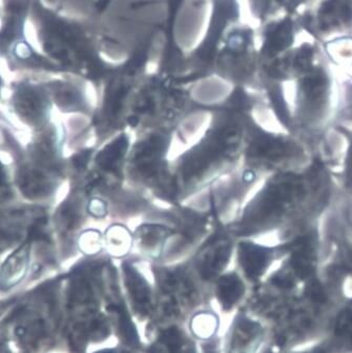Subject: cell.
<instances>
[{"mask_svg":"<svg viewBox=\"0 0 352 353\" xmlns=\"http://www.w3.org/2000/svg\"><path fill=\"white\" fill-rule=\"evenodd\" d=\"M29 22L39 51L62 72L81 73L92 79L102 75L106 69L92 26L61 15L42 0H32Z\"/></svg>","mask_w":352,"mask_h":353,"instance_id":"cell-1","label":"cell"},{"mask_svg":"<svg viewBox=\"0 0 352 353\" xmlns=\"http://www.w3.org/2000/svg\"><path fill=\"white\" fill-rule=\"evenodd\" d=\"M11 91V108L20 121L36 132L49 125L53 99L46 81L18 80L12 84Z\"/></svg>","mask_w":352,"mask_h":353,"instance_id":"cell-2","label":"cell"},{"mask_svg":"<svg viewBox=\"0 0 352 353\" xmlns=\"http://www.w3.org/2000/svg\"><path fill=\"white\" fill-rule=\"evenodd\" d=\"M32 0H1L0 15V57L29 41L27 26L29 23Z\"/></svg>","mask_w":352,"mask_h":353,"instance_id":"cell-3","label":"cell"},{"mask_svg":"<svg viewBox=\"0 0 352 353\" xmlns=\"http://www.w3.org/2000/svg\"><path fill=\"white\" fill-rule=\"evenodd\" d=\"M30 210H0V254L19 245L27 238L30 228L37 219L30 221L32 219Z\"/></svg>","mask_w":352,"mask_h":353,"instance_id":"cell-4","label":"cell"},{"mask_svg":"<svg viewBox=\"0 0 352 353\" xmlns=\"http://www.w3.org/2000/svg\"><path fill=\"white\" fill-rule=\"evenodd\" d=\"M325 345L329 353H352V296L333 314Z\"/></svg>","mask_w":352,"mask_h":353,"instance_id":"cell-5","label":"cell"},{"mask_svg":"<svg viewBox=\"0 0 352 353\" xmlns=\"http://www.w3.org/2000/svg\"><path fill=\"white\" fill-rule=\"evenodd\" d=\"M33 243L34 236L29 230L25 241L6 259L0 268V290H12L25 279L31 262Z\"/></svg>","mask_w":352,"mask_h":353,"instance_id":"cell-6","label":"cell"},{"mask_svg":"<svg viewBox=\"0 0 352 353\" xmlns=\"http://www.w3.org/2000/svg\"><path fill=\"white\" fill-rule=\"evenodd\" d=\"M293 40V26L291 19H283L268 26L264 32L261 54L267 59L275 56L291 47Z\"/></svg>","mask_w":352,"mask_h":353,"instance_id":"cell-7","label":"cell"},{"mask_svg":"<svg viewBox=\"0 0 352 353\" xmlns=\"http://www.w3.org/2000/svg\"><path fill=\"white\" fill-rule=\"evenodd\" d=\"M261 327L257 323L242 319L237 323L233 336V348L239 353H251L257 348Z\"/></svg>","mask_w":352,"mask_h":353,"instance_id":"cell-8","label":"cell"},{"mask_svg":"<svg viewBox=\"0 0 352 353\" xmlns=\"http://www.w3.org/2000/svg\"><path fill=\"white\" fill-rule=\"evenodd\" d=\"M242 265L247 276L257 279L262 274L271 260L268 250L253 245H245L242 252Z\"/></svg>","mask_w":352,"mask_h":353,"instance_id":"cell-9","label":"cell"},{"mask_svg":"<svg viewBox=\"0 0 352 353\" xmlns=\"http://www.w3.org/2000/svg\"><path fill=\"white\" fill-rule=\"evenodd\" d=\"M128 284L133 301L142 314L150 312V296L146 282L134 270H128Z\"/></svg>","mask_w":352,"mask_h":353,"instance_id":"cell-10","label":"cell"},{"mask_svg":"<svg viewBox=\"0 0 352 353\" xmlns=\"http://www.w3.org/2000/svg\"><path fill=\"white\" fill-rule=\"evenodd\" d=\"M244 288L238 276H228L221 279L218 284L219 300L225 308H231L237 304L242 296Z\"/></svg>","mask_w":352,"mask_h":353,"instance_id":"cell-11","label":"cell"},{"mask_svg":"<svg viewBox=\"0 0 352 353\" xmlns=\"http://www.w3.org/2000/svg\"><path fill=\"white\" fill-rule=\"evenodd\" d=\"M190 327H192L193 334L197 338L206 340L216 332L218 320L214 314L203 312V314H197L195 318H193Z\"/></svg>","mask_w":352,"mask_h":353,"instance_id":"cell-12","label":"cell"},{"mask_svg":"<svg viewBox=\"0 0 352 353\" xmlns=\"http://www.w3.org/2000/svg\"><path fill=\"white\" fill-rule=\"evenodd\" d=\"M126 146H128V140L124 137L120 138L112 145L108 146L106 150L100 152L99 157H98L100 165L104 166V168H110L114 165L117 160H119L121 157Z\"/></svg>","mask_w":352,"mask_h":353,"instance_id":"cell-13","label":"cell"},{"mask_svg":"<svg viewBox=\"0 0 352 353\" xmlns=\"http://www.w3.org/2000/svg\"><path fill=\"white\" fill-rule=\"evenodd\" d=\"M338 186L341 192L352 198V137L348 146L341 174L338 179Z\"/></svg>","mask_w":352,"mask_h":353,"instance_id":"cell-14","label":"cell"},{"mask_svg":"<svg viewBox=\"0 0 352 353\" xmlns=\"http://www.w3.org/2000/svg\"><path fill=\"white\" fill-rule=\"evenodd\" d=\"M14 194L15 192H14L9 172L3 165V161L0 160V204L8 203L14 200V196H15Z\"/></svg>","mask_w":352,"mask_h":353,"instance_id":"cell-15","label":"cell"},{"mask_svg":"<svg viewBox=\"0 0 352 353\" xmlns=\"http://www.w3.org/2000/svg\"><path fill=\"white\" fill-rule=\"evenodd\" d=\"M162 342L168 347V352H180L181 347H182V338L177 329L172 328L164 331L162 334Z\"/></svg>","mask_w":352,"mask_h":353,"instance_id":"cell-16","label":"cell"},{"mask_svg":"<svg viewBox=\"0 0 352 353\" xmlns=\"http://www.w3.org/2000/svg\"><path fill=\"white\" fill-rule=\"evenodd\" d=\"M88 210L92 216H104V212H106V204L100 201V200H94V201L90 202Z\"/></svg>","mask_w":352,"mask_h":353,"instance_id":"cell-17","label":"cell"},{"mask_svg":"<svg viewBox=\"0 0 352 353\" xmlns=\"http://www.w3.org/2000/svg\"><path fill=\"white\" fill-rule=\"evenodd\" d=\"M90 154L88 152H84L78 154L77 157L75 158V165L77 166V168H84L86 162L88 161Z\"/></svg>","mask_w":352,"mask_h":353,"instance_id":"cell-18","label":"cell"},{"mask_svg":"<svg viewBox=\"0 0 352 353\" xmlns=\"http://www.w3.org/2000/svg\"><path fill=\"white\" fill-rule=\"evenodd\" d=\"M301 353H329V351L327 350L324 343H322V344L311 347V349H309V350L304 351V352Z\"/></svg>","mask_w":352,"mask_h":353,"instance_id":"cell-19","label":"cell"},{"mask_svg":"<svg viewBox=\"0 0 352 353\" xmlns=\"http://www.w3.org/2000/svg\"><path fill=\"white\" fill-rule=\"evenodd\" d=\"M3 86H5V81H3V76L0 74V98H1V94H3Z\"/></svg>","mask_w":352,"mask_h":353,"instance_id":"cell-20","label":"cell"},{"mask_svg":"<svg viewBox=\"0 0 352 353\" xmlns=\"http://www.w3.org/2000/svg\"><path fill=\"white\" fill-rule=\"evenodd\" d=\"M347 274L352 279V270H347Z\"/></svg>","mask_w":352,"mask_h":353,"instance_id":"cell-21","label":"cell"},{"mask_svg":"<svg viewBox=\"0 0 352 353\" xmlns=\"http://www.w3.org/2000/svg\"><path fill=\"white\" fill-rule=\"evenodd\" d=\"M0 15H1V0H0Z\"/></svg>","mask_w":352,"mask_h":353,"instance_id":"cell-22","label":"cell"}]
</instances>
